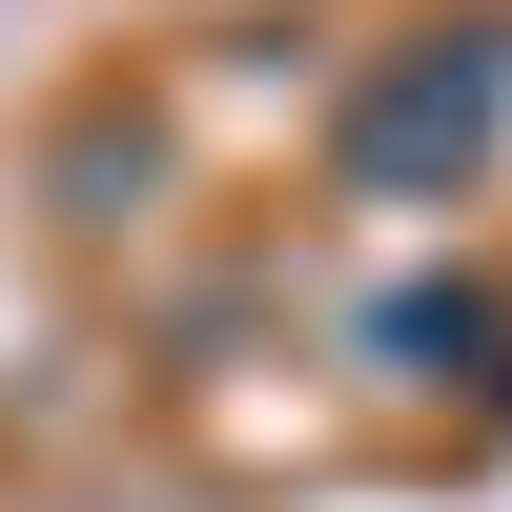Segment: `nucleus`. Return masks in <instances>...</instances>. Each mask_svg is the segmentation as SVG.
I'll list each match as a JSON object with an SVG mask.
<instances>
[{
    "mask_svg": "<svg viewBox=\"0 0 512 512\" xmlns=\"http://www.w3.org/2000/svg\"><path fill=\"white\" fill-rule=\"evenodd\" d=\"M492 144H512V21H472V41H410V62L369 82L349 185H369V205H431V185H472Z\"/></svg>",
    "mask_w": 512,
    "mask_h": 512,
    "instance_id": "nucleus-1",
    "label": "nucleus"
},
{
    "mask_svg": "<svg viewBox=\"0 0 512 512\" xmlns=\"http://www.w3.org/2000/svg\"><path fill=\"white\" fill-rule=\"evenodd\" d=\"M431 349H492V287H390L369 308V369L390 390H431Z\"/></svg>",
    "mask_w": 512,
    "mask_h": 512,
    "instance_id": "nucleus-2",
    "label": "nucleus"
}]
</instances>
